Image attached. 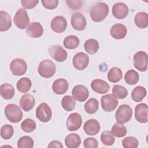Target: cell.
<instances>
[{
  "label": "cell",
  "instance_id": "obj_42",
  "mask_svg": "<svg viewBox=\"0 0 148 148\" xmlns=\"http://www.w3.org/2000/svg\"><path fill=\"white\" fill-rule=\"evenodd\" d=\"M122 145L125 148H136L138 146V140L135 137L128 136L123 139Z\"/></svg>",
  "mask_w": 148,
  "mask_h": 148
},
{
  "label": "cell",
  "instance_id": "obj_40",
  "mask_svg": "<svg viewBox=\"0 0 148 148\" xmlns=\"http://www.w3.org/2000/svg\"><path fill=\"white\" fill-rule=\"evenodd\" d=\"M101 140L104 145L110 146L114 143L115 139L110 131H105L101 135Z\"/></svg>",
  "mask_w": 148,
  "mask_h": 148
},
{
  "label": "cell",
  "instance_id": "obj_16",
  "mask_svg": "<svg viewBox=\"0 0 148 148\" xmlns=\"http://www.w3.org/2000/svg\"><path fill=\"white\" fill-rule=\"evenodd\" d=\"M72 97L79 102H84L88 97L89 92L86 87L83 85L75 86L72 91Z\"/></svg>",
  "mask_w": 148,
  "mask_h": 148
},
{
  "label": "cell",
  "instance_id": "obj_3",
  "mask_svg": "<svg viewBox=\"0 0 148 148\" xmlns=\"http://www.w3.org/2000/svg\"><path fill=\"white\" fill-rule=\"evenodd\" d=\"M56 71L54 63L49 60H45L40 62L38 66V73L44 78H50L54 76Z\"/></svg>",
  "mask_w": 148,
  "mask_h": 148
},
{
  "label": "cell",
  "instance_id": "obj_1",
  "mask_svg": "<svg viewBox=\"0 0 148 148\" xmlns=\"http://www.w3.org/2000/svg\"><path fill=\"white\" fill-rule=\"evenodd\" d=\"M109 11L108 5L104 2H99L92 6L90 9V17L94 22H101L108 16Z\"/></svg>",
  "mask_w": 148,
  "mask_h": 148
},
{
  "label": "cell",
  "instance_id": "obj_41",
  "mask_svg": "<svg viewBox=\"0 0 148 148\" xmlns=\"http://www.w3.org/2000/svg\"><path fill=\"white\" fill-rule=\"evenodd\" d=\"M14 134L13 127L9 124L3 125L1 128V136L2 138L7 140L10 139Z\"/></svg>",
  "mask_w": 148,
  "mask_h": 148
},
{
  "label": "cell",
  "instance_id": "obj_8",
  "mask_svg": "<svg viewBox=\"0 0 148 148\" xmlns=\"http://www.w3.org/2000/svg\"><path fill=\"white\" fill-rule=\"evenodd\" d=\"M101 102L102 108L104 111L107 112L113 111L119 103L117 98L110 94L102 96L101 98Z\"/></svg>",
  "mask_w": 148,
  "mask_h": 148
},
{
  "label": "cell",
  "instance_id": "obj_7",
  "mask_svg": "<svg viewBox=\"0 0 148 148\" xmlns=\"http://www.w3.org/2000/svg\"><path fill=\"white\" fill-rule=\"evenodd\" d=\"M133 64L139 71H146L147 69V54L143 51L136 53L133 57Z\"/></svg>",
  "mask_w": 148,
  "mask_h": 148
},
{
  "label": "cell",
  "instance_id": "obj_27",
  "mask_svg": "<svg viewBox=\"0 0 148 148\" xmlns=\"http://www.w3.org/2000/svg\"><path fill=\"white\" fill-rule=\"evenodd\" d=\"M134 21L136 25L140 28L144 29L148 26V15L144 12H138L135 16Z\"/></svg>",
  "mask_w": 148,
  "mask_h": 148
},
{
  "label": "cell",
  "instance_id": "obj_45",
  "mask_svg": "<svg viewBox=\"0 0 148 148\" xmlns=\"http://www.w3.org/2000/svg\"><path fill=\"white\" fill-rule=\"evenodd\" d=\"M39 3L38 0H22L21 3L22 6L27 9H31L35 8Z\"/></svg>",
  "mask_w": 148,
  "mask_h": 148
},
{
  "label": "cell",
  "instance_id": "obj_31",
  "mask_svg": "<svg viewBox=\"0 0 148 148\" xmlns=\"http://www.w3.org/2000/svg\"><path fill=\"white\" fill-rule=\"evenodd\" d=\"M84 47L87 53L90 54H94L99 49V43L96 39H89L85 42Z\"/></svg>",
  "mask_w": 148,
  "mask_h": 148
},
{
  "label": "cell",
  "instance_id": "obj_20",
  "mask_svg": "<svg viewBox=\"0 0 148 148\" xmlns=\"http://www.w3.org/2000/svg\"><path fill=\"white\" fill-rule=\"evenodd\" d=\"M84 132L88 135H95L100 131V124L95 119H90L83 125Z\"/></svg>",
  "mask_w": 148,
  "mask_h": 148
},
{
  "label": "cell",
  "instance_id": "obj_29",
  "mask_svg": "<svg viewBox=\"0 0 148 148\" xmlns=\"http://www.w3.org/2000/svg\"><path fill=\"white\" fill-rule=\"evenodd\" d=\"M79 39L75 35H68L63 40V45L68 49H75L79 45Z\"/></svg>",
  "mask_w": 148,
  "mask_h": 148
},
{
  "label": "cell",
  "instance_id": "obj_19",
  "mask_svg": "<svg viewBox=\"0 0 148 148\" xmlns=\"http://www.w3.org/2000/svg\"><path fill=\"white\" fill-rule=\"evenodd\" d=\"M127 29L122 24L117 23L114 24L110 29V35L116 39H123L127 35Z\"/></svg>",
  "mask_w": 148,
  "mask_h": 148
},
{
  "label": "cell",
  "instance_id": "obj_37",
  "mask_svg": "<svg viewBox=\"0 0 148 148\" xmlns=\"http://www.w3.org/2000/svg\"><path fill=\"white\" fill-rule=\"evenodd\" d=\"M110 132L114 136L117 138H122L127 134V131L124 125L120 123H116L112 127Z\"/></svg>",
  "mask_w": 148,
  "mask_h": 148
},
{
  "label": "cell",
  "instance_id": "obj_32",
  "mask_svg": "<svg viewBox=\"0 0 148 148\" xmlns=\"http://www.w3.org/2000/svg\"><path fill=\"white\" fill-rule=\"evenodd\" d=\"M32 86V83L31 80L28 77H24L20 79L16 84V87L17 90L23 93H25L28 92Z\"/></svg>",
  "mask_w": 148,
  "mask_h": 148
},
{
  "label": "cell",
  "instance_id": "obj_5",
  "mask_svg": "<svg viewBox=\"0 0 148 148\" xmlns=\"http://www.w3.org/2000/svg\"><path fill=\"white\" fill-rule=\"evenodd\" d=\"M16 26L21 29H24L29 24V18L27 10L23 8L18 9L13 18Z\"/></svg>",
  "mask_w": 148,
  "mask_h": 148
},
{
  "label": "cell",
  "instance_id": "obj_28",
  "mask_svg": "<svg viewBox=\"0 0 148 148\" xmlns=\"http://www.w3.org/2000/svg\"><path fill=\"white\" fill-rule=\"evenodd\" d=\"M146 95V90L142 86H137L134 88L131 92V97L136 102L142 101Z\"/></svg>",
  "mask_w": 148,
  "mask_h": 148
},
{
  "label": "cell",
  "instance_id": "obj_13",
  "mask_svg": "<svg viewBox=\"0 0 148 148\" xmlns=\"http://www.w3.org/2000/svg\"><path fill=\"white\" fill-rule=\"evenodd\" d=\"M135 117L141 123H146L148 121V107L147 104L141 103L137 105L135 108Z\"/></svg>",
  "mask_w": 148,
  "mask_h": 148
},
{
  "label": "cell",
  "instance_id": "obj_2",
  "mask_svg": "<svg viewBox=\"0 0 148 148\" xmlns=\"http://www.w3.org/2000/svg\"><path fill=\"white\" fill-rule=\"evenodd\" d=\"M4 113L8 120L12 123H18L23 117V112L21 109L16 104L7 105L5 108Z\"/></svg>",
  "mask_w": 148,
  "mask_h": 148
},
{
  "label": "cell",
  "instance_id": "obj_11",
  "mask_svg": "<svg viewBox=\"0 0 148 148\" xmlns=\"http://www.w3.org/2000/svg\"><path fill=\"white\" fill-rule=\"evenodd\" d=\"M72 64L76 69L82 71L87 67L89 64V57L84 53H77L73 58Z\"/></svg>",
  "mask_w": 148,
  "mask_h": 148
},
{
  "label": "cell",
  "instance_id": "obj_43",
  "mask_svg": "<svg viewBox=\"0 0 148 148\" xmlns=\"http://www.w3.org/2000/svg\"><path fill=\"white\" fill-rule=\"evenodd\" d=\"M83 146L85 148H97L98 143L94 138H87L83 142Z\"/></svg>",
  "mask_w": 148,
  "mask_h": 148
},
{
  "label": "cell",
  "instance_id": "obj_14",
  "mask_svg": "<svg viewBox=\"0 0 148 148\" xmlns=\"http://www.w3.org/2000/svg\"><path fill=\"white\" fill-rule=\"evenodd\" d=\"M71 22L72 27L77 31L84 30L87 24L86 17L80 12L75 13L72 15Z\"/></svg>",
  "mask_w": 148,
  "mask_h": 148
},
{
  "label": "cell",
  "instance_id": "obj_24",
  "mask_svg": "<svg viewBox=\"0 0 148 148\" xmlns=\"http://www.w3.org/2000/svg\"><path fill=\"white\" fill-rule=\"evenodd\" d=\"M12 26V18L5 11L0 12V31L1 32L8 30Z\"/></svg>",
  "mask_w": 148,
  "mask_h": 148
},
{
  "label": "cell",
  "instance_id": "obj_23",
  "mask_svg": "<svg viewBox=\"0 0 148 148\" xmlns=\"http://www.w3.org/2000/svg\"><path fill=\"white\" fill-rule=\"evenodd\" d=\"M19 103L21 108L24 111L28 112L34 108L35 103V100L32 95L25 94L21 96Z\"/></svg>",
  "mask_w": 148,
  "mask_h": 148
},
{
  "label": "cell",
  "instance_id": "obj_26",
  "mask_svg": "<svg viewBox=\"0 0 148 148\" xmlns=\"http://www.w3.org/2000/svg\"><path fill=\"white\" fill-rule=\"evenodd\" d=\"M65 143L68 148H77L81 143V139L76 134H70L65 139Z\"/></svg>",
  "mask_w": 148,
  "mask_h": 148
},
{
  "label": "cell",
  "instance_id": "obj_34",
  "mask_svg": "<svg viewBox=\"0 0 148 148\" xmlns=\"http://www.w3.org/2000/svg\"><path fill=\"white\" fill-rule=\"evenodd\" d=\"M139 79V76L138 73L134 70L130 69L128 71L124 76V80L128 84L134 85L138 83Z\"/></svg>",
  "mask_w": 148,
  "mask_h": 148
},
{
  "label": "cell",
  "instance_id": "obj_21",
  "mask_svg": "<svg viewBox=\"0 0 148 148\" xmlns=\"http://www.w3.org/2000/svg\"><path fill=\"white\" fill-rule=\"evenodd\" d=\"M91 87L93 91L99 94L106 93L110 88V86L106 82L99 79H94L91 82Z\"/></svg>",
  "mask_w": 148,
  "mask_h": 148
},
{
  "label": "cell",
  "instance_id": "obj_9",
  "mask_svg": "<svg viewBox=\"0 0 148 148\" xmlns=\"http://www.w3.org/2000/svg\"><path fill=\"white\" fill-rule=\"evenodd\" d=\"M10 69L13 75L21 76L24 75L27 69L26 62L21 58H16L12 61Z\"/></svg>",
  "mask_w": 148,
  "mask_h": 148
},
{
  "label": "cell",
  "instance_id": "obj_38",
  "mask_svg": "<svg viewBox=\"0 0 148 148\" xmlns=\"http://www.w3.org/2000/svg\"><path fill=\"white\" fill-rule=\"evenodd\" d=\"M36 127V123L31 119H26L21 124V128L25 132L29 133L34 131Z\"/></svg>",
  "mask_w": 148,
  "mask_h": 148
},
{
  "label": "cell",
  "instance_id": "obj_18",
  "mask_svg": "<svg viewBox=\"0 0 148 148\" xmlns=\"http://www.w3.org/2000/svg\"><path fill=\"white\" fill-rule=\"evenodd\" d=\"M25 32L29 37L37 38L43 35V28L39 23L32 22L27 27Z\"/></svg>",
  "mask_w": 148,
  "mask_h": 148
},
{
  "label": "cell",
  "instance_id": "obj_10",
  "mask_svg": "<svg viewBox=\"0 0 148 148\" xmlns=\"http://www.w3.org/2000/svg\"><path fill=\"white\" fill-rule=\"evenodd\" d=\"M50 56L57 62H63L67 58V52L60 45H53L49 47Z\"/></svg>",
  "mask_w": 148,
  "mask_h": 148
},
{
  "label": "cell",
  "instance_id": "obj_25",
  "mask_svg": "<svg viewBox=\"0 0 148 148\" xmlns=\"http://www.w3.org/2000/svg\"><path fill=\"white\" fill-rule=\"evenodd\" d=\"M0 94L3 99L6 100H9L14 97V87L12 85L8 83L2 84L0 87Z\"/></svg>",
  "mask_w": 148,
  "mask_h": 148
},
{
  "label": "cell",
  "instance_id": "obj_6",
  "mask_svg": "<svg viewBox=\"0 0 148 148\" xmlns=\"http://www.w3.org/2000/svg\"><path fill=\"white\" fill-rule=\"evenodd\" d=\"M36 118L40 121L47 123L49 121L52 116V111L48 104L45 102L40 103L36 109Z\"/></svg>",
  "mask_w": 148,
  "mask_h": 148
},
{
  "label": "cell",
  "instance_id": "obj_22",
  "mask_svg": "<svg viewBox=\"0 0 148 148\" xmlns=\"http://www.w3.org/2000/svg\"><path fill=\"white\" fill-rule=\"evenodd\" d=\"M68 87L69 84L67 80L62 78L56 80L52 85L53 91L58 95H61L65 93L68 89Z\"/></svg>",
  "mask_w": 148,
  "mask_h": 148
},
{
  "label": "cell",
  "instance_id": "obj_33",
  "mask_svg": "<svg viewBox=\"0 0 148 148\" xmlns=\"http://www.w3.org/2000/svg\"><path fill=\"white\" fill-rule=\"evenodd\" d=\"M99 108V102L95 98H90L84 104V109L88 114L95 113Z\"/></svg>",
  "mask_w": 148,
  "mask_h": 148
},
{
  "label": "cell",
  "instance_id": "obj_35",
  "mask_svg": "<svg viewBox=\"0 0 148 148\" xmlns=\"http://www.w3.org/2000/svg\"><path fill=\"white\" fill-rule=\"evenodd\" d=\"M61 105L65 110L72 111L75 109L76 105L75 99L70 95H65L62 99Z\"/></svg>",
  "mask_w": 148,
  "mask_h": 148
},
{
  "label": "cell",
  "instance_id": "obj_30",
  "mask_svg": "<svg viewBox=\"0 0 148 148\" xmlns=\"http://www.w3.org/2000/svg\"><path fill=\"white\" fill-rule=\"evenodd\" d=\"M123 77L121 70L117 67L112 68L108 73V79L112 83H117Z\"/></svg>",
  "mask_w": 148,
  "mask_h": 148
},
{
  "label": "cell",
  "instance_id": "obj_17",
  "mask_svg": "<svg viewBox=\"0 0 148 148\" xmlns=\"http://www.w3.org/2000/svg\"><path fill=\"white\" fill-rule=\"evenodd\" d=\"M112 14L117 19H123L128 14L129 9L126 4L123 2H117L112 7Z\"/></svg>",
  "mask_w": 148,
  "mask_h": 148
},
{
  "label": "cell",
  "instance_id": "obj_36",
  "mask_svg": "<svg viewBox=\"0 0 148 148\" xmlns=\"http://www.w3.org/2000/svg\"><path fill=\"white\" fill-rule=\"evenodd\" d=\"M112 95L117 99H124L128 95V91L124 87L116 84L113 87Z\"/></svg>",
  "mask_w": 148,
  "mask_h": 148
},
{
  "label": "cell",
  "instance_id": "obj_39",
  "mask_svg": "<svg viewBox=\"0 0 148 148\" xmlns=\"http://www.w3.org/2000/svg\"><path fill=\"white\" fill-rule=\"evenodd\" d=\"M34 145V140L30 136H23L18 140L17 146L18 148H32Z\"/></svg>",
  "mask_w": 148,
  "mask_h": 148
},
{
  "label": "cell",
  "instance_id": "obj_47",
  "mask_svg": "<svg viewBox=\"0 0 148 148\" xmlns=\"http://www.w3.org/2000/svg\"><path fill=\"white\" fill-rule=\"evenodd\" d=\"M47 147H49V148H50V147L62 148L63 145H62V143L60 142H59L58 140H53L49 143Z\"/></svg>",
  "mask_w": 148,
  "mask_h": 148
},
{
  "label": "cell",
  "instance_id": "obj_12",
  "mask_svg": "<svg viewBox=\"0 0 148 148\" xmlns=\"http://www.w3.org/2000/svg\"><path fill=\"white\" fill-rule=\"evenodd\" d=\"M82 124V118L77 113H71L67 118L66 125L67 129L71 131H75L79 130Z\"/></svg>",
  "mask_w": 148,
  "mask_h": 148
},
{
  "label": "cell",
  "instance_id": "obj_46",
  "mask_svg": "<svg viewBox=\"0 0 148 148\" xmlns=\"http://www.w3.org/2000/svg\"><path fill=\"white\" fill-rule=\"evenodd\" d=\"M66 2L69 8H70L72 10H77L81 8L82 6L83 1L80 0H69V1H66Z\"/></svg>",
  "mask_w": 148,
  "mask_h": 148
},
{
  "label": "cell",
  "instance_id": "obj_44",
  "mask_svg": "<svg viewBox=\"0 0 148 148\" xmlns=\"http://www.w3.org/2000/svg\"><path fill=\"white\" fill-rule=\"evenodd\" d=\"M41 2L45 8L51 10L57 7L59 1L58 0H42Z\"/></svg>",
  "mask_w": 148,
  "mask_h": 148
},
{
  "label": "cell",
  "instance_id": "obj_4",
  "mask_svg": "<svg viewBox=\"0 0 148 148\" xmlns=\"http://www.w3.org/2000/svg\"><path fill=\"white\" fill-rule=\"evenodd\" d=\"M132 116L131 108L125 104L120 105L116 112V120L118 123L124 124L128 122Z\"/></svg>",
  "mask_w": 148,
  "mask_h": 148
},
{
  "label": "cell",
  "instance_id": "obj_15",
  "mask_svg": "<svg viewBox=\"0 0 148 148\" xmlns=\"http://www.w3.org/2000/svg\"><path fill=\"white\" fill-rule=\"evenodd\" d=\"M50 27L54 32L62 33L65 31L67 27L66 20L62 16H57L52 19Z\"/></svg>",
  "mask_w": 148,
  "mask_h": 148
}]
</instances>
